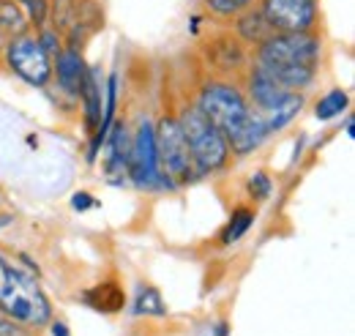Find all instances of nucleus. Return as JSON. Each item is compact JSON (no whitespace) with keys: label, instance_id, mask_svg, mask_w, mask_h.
I'll use <instances>...</instances> for the list:
<instances>
[{"label":"nucleus","instance_id":"f257e3e1","mask_svg":"<svg viewBox=\"0 0 355 336\" xmlns=\"http://www.w3.org/2000/svg\"><path fill=\"white\" fill-rule=\"evenodd\" d=\"M202 115L224 134L227 148H232L238 156L252 153L254 148H260L270 134L263 121V115L252 112L246 99L241 96L238 87L232 85H208L200 96Z\"/></svg>","mask_w":355,"mask_h":336},{"label":"nucleus","instance_id":"f03ea898","mask_svg":"<svg viewBox=\"0 0 355 336\" xmlns=\"http://www.w3.org/2000/svg\"><path fill=\"white\" fill-rule=\"evenodd\" d=\"M0 274H3L0 312H6L17 323L44 326L52 317V306H49V298L44 295V290L39 287V282L31 274L11 265L6 257H0Z\"/></svg>","mask_w":355,"mask_h":336},{"label":"nucleus","instance_id":"7ed1b4c3","mask_svg":"<svg viewBox=\"0 0 355 336\" xmlns=\"http://www.w3.org/2000/svg\"><path fill=\"white\" fill-rule=\"evenodd\" d=\"M180 128H183V137L189 142V151H191V162L197 172H214L227 162V140L219 128L214 126L200 107H191L180 115Z\"/></svg>","mask_w":355,"mask_h":336},{"label":"nucleus","instance_id":"20e7f679","mask_svg":"<svg viewBox=\"0 0 355 336\" xmlns=\"http://www.w3.org/2000/svg\"><path fill=\"white\" fill-rule=\"evenodd\" d=\"M153 140H156L159 172H164L162 178L167 183H186L194 172V162H191V151H189L180 124L175 118H164L153 131Z\"/></svg>","mask_w":355,"mask_h":336},{"label":"nucleus","instance_id":"39448f33","mask_svg":"<svg viewBox=\"0 0 355 336\" xmlns=\"http://www.w3.org/2000/svg\"><path fill=\"white\" fill-rule=\"evenodd\" d=\"M320 42L309 33H276L260 47V66L268 69H314Z\"/></svg>","mask_w":355,"mask_h":336},{"label":"nucleus","instance_id":"423d86ee","mask_svg":"<svg viewBox=\"0 0 355 336\" xmlns=\"http://www.w3.org/2000/svg\"><path fill=\"white\" fill-rule=\"evenodd\" d=\"M6 55H8V66L25 83L36 85V87L46 85L49 74H52V63H49V55H46V49L42 47L39 39H33V36H17L14 42L8 44Z\"/></svg>","mask_w":355,"mask_h":336},{"label":"nucleus","instance_id":"0eeeda50","mask_svg":"<svg viewBox=\"0 0 355 336\" xmlns=\"http://www.w3.org/2000/svg\"><path fill=\"white\" fill-rule=\"evenodd\" d=\"M263 17L279 33H309L317 17L314 0H266Z\"/></svg>","mask_w":355,"mask_h":336},{"label":"nucleus","instance_id":"6e6552de","mask_svg":"<svg viewBox=\"0 0 355 336\" xmlns=\"http://www.w3.org/2000/svg\"><path fill=\"white\" fill-rule=\"evenodd\" d=\"M129 175L137 186H159L164 180L159 172V162H156L153 126L148 121L137 128L132 145H129Z\"/></svg>","mask_w":355,"mask_h":336},{"label":"nucleus","instance_id":"1a4fd4ad","mask_svg":"<svg viewBox=\"0 0 355 336\" xmlns=\"http://www.w3.org/2000/svg\"><path fill=\"white\" fill-rule=\"evenodd\" d=\"M85 60H83V52L80 49H60L58 58H55V74H58V85L71 93V96H80V87H83V80H85Z\"/></svg>","mask_w":355,"mask_h":336},{"label":"nucleus","instance_id":"9d476101","mask_svg":"<svg viewBox=\"0 0 355 336\" xmlns=\"http://www.w3.org/2000/svg\"><path fill=\"white\" fill-rule=\"evenodd\" d=\"M290 93H293V90H287L279 80H273L263 66L254 69V74H252V99H254V104H257L263 112L273 110L276 104H282Z\"/></svg>","mask_w":355,"mask_h":336},{"label":"nucleus","instance_id":"9b49d317","mask_svg":"<svg viewBox=\"0 0 355 336\" xmlns=\"http://www.w3.org/2000/svg\"><path fill=\"white\" fill-rule=\"evenodd\" d=\"M129 134L123 124H115L112 131V153H110V162H107V172H110V180L118 183L129 175Z\"/></svg>","mask_w":355,"mask_h":336},{"label":"nucleus","instance_id":"f8f14e48","mask_svg":"<svg viewBox=\"0 0 355 336\" xmlns=\"http://www.w3.org/2000/svg\"><path fill=\"white\" fill-rule=\"evenodd\" d=\"M80 96L85 101V121H88V126L90 128L101 126V85H98V72L96 69L85 72Z\"/></svg>","mask_w":355,"mask_h":336},{"label":"nucleus","instance_id":"ddd939ff","mask_svg":"<svg viewBox=\"0 0 355 336\" xmlns=\"http://www.w3.org/2000/svg\"><path fill=\"white\" fill-rule=\"evenodd\" d=\"M304 107V96L301 93H290L282 104H276L273 110H268V112H263V121H266L268 131L273 134V131H279L282 126H287L295 115H298V110Z\"/></svg>","mask_w":355,"mask_h":336},{"label":"nucleus","instance_id":"4468645a","mask_svg":"<svg viewBox=\"0 0 355 336\" xmlns=\"http://www.w3.org/2000/svg\"><path fill=\"white\" fill-rule=\"evenodd\" d=\"M85 301L98 312H118L126 298H123V290L115 282H104V285H96L93 290H88Z\"/></svg>","mask_w":355,"mask_h":336},{"label":"nucleus","instance_id":"2eb2a0df","mask_svg":"<svg viewBox=\"0 0 355 336\" xmlns=\"http://www.w3.org/2000/svg\"><path fill=\"white\" fill-rule=\"evenodd\" d=\"M345 110H347V93L345 90H331L317 101L314 115H317V121H331V118L342 115Z\"/></svg>","mask_w":355,"mask_h":336},{"label":"nucleus","instance_id":"dca6fc26","mask_svg":"<svg viewBox=\"0 0 355 336\" xmlns=\"http://www.w3.org/2000/svg\"><path fill=\"white\" fill-rule=\"evenodd\" d=\"M238 28H241V33H243V39L246 42H266L268 36H270V25H268V19L263 17V11H254V14H246L241 22H238Z\"/></svg>","mask_w":355,"mask_h":336},{"label":"nucleus","instance_id":"f3484780","mask_svg":"<svg viewBox=\"0 0 355 336\" xmlns=\"http://www.w3.org/2000/svg\"><path fill=\"white\" fill-rule=\"evenodd\" d=\"M134 312L137 314H167V306L156 287H139L137 301H134Z\"/></svg>","mask_w":355,"mask_h":336},{"label":"nucleus","instance_id":"a211bd4d","mask_svg":"<svg viewBox=\"0 0 355 336\" xmlns=\"http://www.w3.org/2000/svg\"><path fill=\"white\" fill-rule=\"evenodd\" d=\"M77 8H80V0H55L52 25L58 31H71V25L77 22Z\"/></svg>","mask_w":355,"mask_h":336},{"label":"nucleus","instance_id":"6ab92c4d","mask_svg":"<svg viewBox=\"0 0 355 336\" xmlns=\"http://www.w3.org/2000/svg\"><path fill=\"white\" fill-rule=\"evenodd\" d=\"M25 28V14L14 0H0V33H19Z\"/></svg>","mask_w":355,"mask_h":336},{"label":"nucleus","instance_id":"aec40b11","mask_svg":"<svg viewBox=\"0 0 355 336\" xmlns=\"http://www.w3.org/2000/svg\"><path fill=\"white\" fill-rule=\"evenodd\" d=\"M252 221H254V213L249 208H238L232 213V219H230V224H227V230L222 233V241L224 244H235L249 227H252Z\"/></svg>","mask_w":355,"mask_h":336},{"label":"nucleus","instance_id":"412c9836","mask_svg":"<svg viewBox=\"0 0 355 336\" xmlns=\"http://www.w3.org/2000/svg\"><path fill=\"white\" fill-rule=\"evenodd\" d=\"M249 3H252V0H205V6H208L211 11H216V14H222V17H232V14L243 11Z\"/></svg>","mask_w":355,"mask_h":336},{"label":"nucleus","instance_id":"4be33fe9","mask_svg":"<svg viewBox=\"0 0 355 336\" xmlns=\"http://www.w3.org/2000/svg\"><path fill=\"white\" fill-rule=\"evenodd\" d=\"M249 194L257 197V200L270 197V180H268L266 172H254V178L249 180Z\"/></svg>","mask_w":355,"mask_h":336},{"label":"nucleus","instance_id":"5701e85b","mask_svg":"<svg viewBox=\"0 0 355 336\" xmlns=\"http://www.w3.org/2000/svg\"><path fill=\"white\" fill-rule=\"evenodd\" d=\"M28 8V17L33 25H44L46 19V0H22Z\"/></svg>","mask_w":355,"mask_h":336},{"label":"nucleus","instance_id":"b1692460","mask_svg":"<svg viewBox=\"0 0 355 336\" xmlns=\"http://www.w3.org/2000/svg\"><path fill=\"white\" fill-rule=\"evenodd\" d=\"M0 336H28L25 328L17 326V320H11L6 312H0Z\"/></svg>","mask_w":355,"mask_h":336},{"label":"nucleus","instance_id":"393cba45","mask_svg":"<svg viewBox=\"0 0 355 336\" xmlns=\"http://www.w3.org/2000/svg\"><path fill=\"white\" fill-rule=\"evenodd\" d=\"M88 205H90V194H85V192H83V194H74V208L83 210V208H88Z\"/></svg>","mask_w":355,"mask_h":336},{"label":"nucleus","instance_id":"a878e982","mask_svg":"<svg viewBox=\"0 0 355 336\" xmlns=\"http://www.w3.org/2000/svg\"><path fill=\"white\" fill-rule=\"evenodd\" d=\"M52 336H71L69 334V326L66 323H55L52 326Z\"/></svg>","mask_w":355,"mask_h":336},{"label":"nucleus","instance_id":"bb28decb","mask_svg":"<svg viewBox=\"0 0 355 336\" xmlns=\"http://www.w3.org/2000/svg\"><path fill=\"white\" fill-rule=\"evenodd\" d=\"M0 47H3V33H0Z\"/></svg>","mask_w":355,"mask_h":336}]
</instances>
